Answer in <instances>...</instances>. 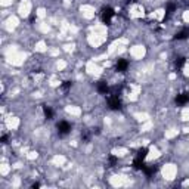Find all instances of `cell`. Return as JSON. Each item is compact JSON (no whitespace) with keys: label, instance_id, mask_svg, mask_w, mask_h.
Here are the masks:
<instances>
[{"label":"cell","instance_id":"52a82bcc","mask_svg":"<svg viewBox=\"0 0 189 189\" xmlns=\"http://www.w3.org/2000/svg\"><path fill=\"white\" fill-rule=\"evenodd\" d=\"M98 90H99V93H108V90H109V89H108V84L107 83H99V86H98Z\"/></svg>","mask_w":189,"mask_h":189},{"label":"cell","instance_id":"9c48e42d","mask_svg":"<svg viewBox=\"0 0 189 189\" xmlns=\"http://www.w3.org/2000/svg\"><path fill=\"white\" fill-rule=\"evenodd\" d=\"M146 152H148V149H146V148L139 149V152H138V158H140V160H145V157H146Z\"/></svg>","mask_w":189,"mask_h":189},{"label":"cell","instance_id":"7c38bea8","mask_svg":"<svg viewBox=\"0 0 189 189\" xmlns=\"http://www.w3.org/2000/svg\"><path fill=\"white\" fill-rule=\"evenodd\" d=\"M115 161H117V160H115V157H109V163H111V165H114Z\"/></svg>","mask_w":189,"mask_h":189},{"label":"cell","instance_id":"30bf717a","mask_svg":"<svg viewBox=\"0 0 189 189\" xmlns=\"http://www.w3.org/2000/svg\"><path fill=\"white\" fill-rule=\"evenodd\" d=\"M70 87H71V81H64V84L61 86V89H62V90H68Z\"/></svg>","mask_w":189,"mask_h":189},{"label":"cell","instance_id":"8fae6325","mask_svg":"<svg viewBox=\"0 0 189 189\" xmlns=\"http://www.w3.org/2000/svg\"><path fill=\"white\" fill-rule=\"evenodd\" d=\"M183 64H185V59H183V58H179V61H176V66H177V68H182Z\"/></svg>","mask_w":189,"mask_h":189},{"label":"cell","instance_id":"ba28073f","mask_svg":"<svg viewBox=\"0 0 189 189\" xmlns=\"http://www.w3.org/2000/svg\"><path fill=\"white\" fill-rule=\"evenodd\" d=\"M174 8H176V6H174L173 3H168V6H167V10H165V18H168L170 15H172L173 10H174Z\"/></svg>","mask_w":189,"mask_h":189},{"label":"cell","instance_id":"277c9868","mask_svg":"<svg viewBox=\"0 0 189 189\" xmlns=\"http://www.w3.org/2000/svg\"><path fill=\"white\" fill-rule=\"evenodd\" d=\"M127 66H129V64H127V61H124V59H118V62H117V71H120V73H123V71H126L127 70Z\"/></svg>","mask_w":189,"mask_h":189},{"label":"cell","instance_id":"7a4b0ae2","mask_svg":"<svg viewBox=\"0 0 189 189\" xmlns=\"http://www.w3.org/2000/svg\"><path fill=\"white\" fill-rule=\"evenodd\" d=\"M108 104H109V108L111 109H120L121 108V102L118 99V95H112L108 98Z\"/></svg>","mask_w":189,"mask_h":189},{"label":"cell","instance_id":"6da1fadb","mask_svg":"<svg viewBox=\"0 0 189 189\" xmlns=\"http://www.w3.org/2000/svg\"><path fill=\"white\" fill-rule=\"evenodd\" d=\"M112 17H114V10L111 8H105L104 10H102V15H100V18H102V21L105 22V24H109L111 22V19H112Z\"/></svg>","mask_w":189,"mask_h":189},{"label":"cell","instance_id":"3957f363","mask_svg":"<svg viewBox=\"0 0 189 189\" xmlns=\"http://www.w3.org/2000/svg\"><path fill=\"white\" fill-rule=\"evenodd\" d=\"M71 130V126L66 123V121H61V123L58 124V133H59V136H65L68 134Z\"/></svg>","mask_w":189,"mask_h":189},{"label":"cell","instance_id":"5b68a950","mask_svg":"<svg viewBox=\"0 0 189 189\" xmlns=\"http://www.w3.org/2000/svg\"><path fill=\"white\" fill-rule=\"evenodd\" d=\"M188 36H189V30H186V28H185V30H182L180 33L176 34V36H174V39H176V40H183V39H186Z\"/></svg>","mask_w":189,"mask_h":189},{"label":"cell","instance_id":"8992f818","mask_svg":"<svg viewBox=\"0 0 189 189\" xmlns=\"http://www.w3.org/2000/svg\"><path fill=\"white\" fill-rule=\"evenodd\" d=\"M43 112H44L47 120H52V118H53V111H52L49 107H43Z\"/></svg>","mask_w":189,"mask_h":189}]
</instances>
